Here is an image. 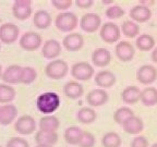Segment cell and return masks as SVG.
I'll use <instances>...</instances> for the list:
<instances>
[{
  "instance_id": "836d02e7",
  "label": "cell",
  "mask_w": 157,
  "mask_h": 147,
  "mask_svg": "<svg viewBox=\"0 0 157 147\" xmlns=\"http://www.w3.org/2000/svg\"><path fill=\"white\" fill-rule=\"evenodd\" d=\"M132 115H134V112L131 108L129 107H120L118 108L117 110L115 111L113 113V120L117 124L121 125L128 120V119H130Z\"/></svg>"
},
{
  "instance_id": "d590c367",
  "label": "cell",
  "mask_w": 157,
  "mask_h": 147,
  "mask_svg": "<svg viewBox=\"0 0 157 147\" xmlns=\"http://www.w3.org/2000/svg\"><path fill=\"white\" fill-rule=\"evenodd\" d=\"M96 144V138L93 133L88 131H83L81 136V140L78 143V147H94Z\"/></svg>"
},
{
  "instance_id": "1f68e13d",
  "label": "cell",
  "mask_w": 157,
  "mask_h": 147,
  "mask_svg": "<svg viewBox=\"0 0 157 147\" xmlns=\"http://www.w3.org/2000/svg\"><path fill=\"white\" fill-rule=\"evenodd\" d=\"M15 96H17V92L12 86L6 83L0 84V103L7 105L14 100Z\"/></svg>"
},
{
  "instance_id": "b9f144b4",
  "label": "cell",
  "mask_w": 157,
  "mask_h": 147,
  "mask_svg": "<svg viewBox=\"0 0 157 147\" xmlns=\"http://www.w3.org/2000/svg\"><path fill=\"white\" fill-rule=\"evenodd\" d=\"M151 59H152V61L154 62V63H157V47H155V48L153 49L152 55H151Z\"/></svg>"
},
{
  "instance_id": "3957f363",
  "label": "cell",
  "mask_w": 157,
  "mask_h": 147,
  "mask_svg": "<svg viewBox=\"0 0 157 147\" xmlns=\"http://www.w3.org/2000/svg\"><path fill=\"white\" fill-rule=\"evenodd\" d=\"M69 66L64 60L56 59L50 61L45 68V73L52 80H61L68 74Z\"/></svg>"
},
{
  "instance_id": "603a6c76",
  "label": "cell",
  "mask_w": 157,
  "mask_h": 147,
  "mask_svg": "<svg viewBox=\"0 0 157 147\" xmlns=\"http://www.w3.org/2000/svg\"><path fill=\"white\" fill-rule=\"evenodd\" d=\"M38 126L40 131L46 132H57V130L60 126V121L56 115H49L40 118L38 122Z\"/></svg>"
},
{
  "instance_id": "ac0fdd59",
  "label": "cell",
  "mask_w": 157,
  "mask_h": 147,
  "mask_svg": "<svg viewBox=\"0 0 157 147\" xmlns=\"http://www.w3.org/2000/svg\"><path fill=\"white\" fill-rule=\"evenodd\" d=\"M116 75L111 71L108 70H101L97 72L94 76L95 84L101 88H109L116 84Z\"/></svg>"
},
{
  "instance_id": "8992f818",
  "label": "cell",
  "mask_w": 157,
  "mask_h": 147,
  "mask_svg": "<svg viewBox=\"0 0 157 147\" xmlns=\"http://www.w3.org/2000/svg\"><path fill=\"white\" fill-rule=\"evenodd\" d=\"M94 66L86 61H80L71 66V75L76 81H88L94 76Z\"/></svg>"
},
{
  "instance_id": "484cf974",
  "label": "cell",
  "mask_w": 157,
  "mask_h": 147,
  "mask_svg": "<svg viewBox=\"0 0 157 147\" xmlns=\"http://www.w3.org/2000/svg\"><path fill=\"white\" fill-rule=\"evenodd\" d=\"M140 101L146 107H154L157 105V88L153 86L143 88L141 91Z\"/></svg>"
},
{
  "instance_id": "d4e9b609",
  "label": "cell",
  "mask_w": 157,
  "mask_h": 147,
  "mask_svg": "<svg viewBox=\"0 0 157 147\" xmlns=\"http://www.w3.org/2000/svg\"><path fill=\"white\" fill-rule=\"evenodd\" d=\"M63 93L70 99H78L81 98L84 94V88L78 82L71 81L64 84Z\"/></svg>"
},
{
  "instance_id": "f35d334b",
  "label": "cell",
  "mask_w": 157,
  "mask_h": 147,
  "mask_svg": "<svg viewBox=\"0 0 157 147\" xmlns=\"http://www.w3.org/2000/svg\"><path fill=\"white\" fill-rule=\"evenodd\" d=\"M6 147H29V144L23 137H11L7 142Z\"/></svg>"
},
{
  "instance_id": "83f0119b",
  "label": "cell",
  "mask_w": 157,
  "mask_h": 147,
  "mask_svg": "<svg viewBox=\"0 0 157 147\" xmlns=\"http://www.w3.org/2000/svg\"><path fill=\"white\" fill-rule=\"evenodd\" d=\"M59 138V135L57 132H46V131H40L35 133V142L36 144H44L54 146L57 144Z\"/></svg>"
},
{
  "instance_id": "7c38bea8",
  "label": "cell",
  "mask_w": 157,
  "mask_h": 147,
  "mask_svg": "<svg viewBox=\"0 0 157 147\" xmlns=\"http://www.w3.org/2000/svg\"><path fill=\"white\" fill-rule=\"evenodd\" d=\"M115 54H116V57H117L120 61L129 62L134 58L135 49L130 42L122 40V42H119L116 45Z\"/></svg>"
},
{
  "instance_id": "f1b7e54d",
  "label": "cell",
  "mask_w": 157,
  "mask_h": 147,
  "mask_svg": "<svg viewBox=\"0 0 157 147\" xmlns=\"http://www.w3.org/2000/svg\"><path fill=\"white\" fill-rule=\"evenodd\" d=\"M135 46L141 51H150L155 48V39L148 34H141L136 37Z\"/></svg>"
},
{
  "instance_id": "7bdbcfd3",
  "label": "cell",
  "mask_w": 157,
  "mask_h": 147,
  "mask_svg": "<svg viewBox=\"0 0 157 147\" xmlns=\"http://www.w3.org/2000/svg\"><path fill=\"white\" fill-rule=\"evenodd\" d=\"M101 2H103L104 5H110V3H113V0H103Z\"/></svg>"
},
{
  "instance_id": "bcb514c9",
  "label": "cell",
  "mask_w": 157,
  "mask_h": 147,
  "mask_svg": "<svg viewBox=\"0 0 157 147\" xmlns=\"http://www.w3.org/2000/svg\"><path fill=\"white\" fill-rule=\"evenodd\" d=\"M151 147H157V143H155V144H153Z\"/></svg>"
},
{
  "instance_id": "8fae6325",
  "label": "cell",
  "mask_w": 157,
  "mask_h": 147,
  "mask_svg": "<svg viewBox=\"0 0 157 147\" xmlns=\"http://www.w3.org/2000/svg\"><path fill=\"white\" fill-rule=\"evenodd\" d=\"M12 13L13 17L20 21L27 20L32 15V1L31 0H15L12 6Z\"/></svg>"
},
{
  "instance_id": "f6af8a7d",
  "label": "cell",
  "mask_w": 157,
  "mask_h": 147,
  "mask_svg": "<svg viewBox=\"0 0 157 147\" xmlns=\"http://www.w3.org/2000/svg\"><path fill=\"white\" fill-rule=\"evenodd\" d=\"M2 68H1V66H0V78H1V76H2Z\"/></svg>"
},
{
  "instance_id": "2e32d148",
  "label": "cell",
  "mask_w": 157,
  "mask_h": 147,
  "mask_svg": "<svg viewBox=\"0 0 157 147\" xmlns=\"http://www.w3.org/2000/svg\"><path fill=\"white\" fill-rule=\"evenodd\" d=\"M131 20L135 23H145L147 21H150L152 17V11L148 7L142 5L134 6L129 12Z\"/></svg>"
},
{
  "instance_id": "e0dca14e",
  "label": "cell",
  "mask_w": 157,
  "mask_h": 147,
  "mask_svg": "<svg viewBox=\"0 0 157 147\" xmlns=\"http://www.w3.org/2000/svg\"><path fill=\"white\" fill-rule=\"evenodd\" d=\"M23 66H17V64H12L6 68V70L2 72V81L6 84H20L21 83V74H22Z\"/></svg>"
},
{
  "instance_id": "cb8c5ba5",
  "label": "cell",
  "mask_w": 157,
  "mask_h": 147,
  "mask_svg": "<svg viewBox=\"0 0 157 147\" xmlns=\"http://www.w3.org/2000/svg\"><path fill=\"white\" fill-rule=\"evenodd\" d=\"M52 23V15L49 14V12L45 11V10H38L36 11L33 17V24L36 28L39 29H47Z\"/></svg>"
},
{
  "instance_id": "5b68a950",
  "label": "cell",
  "mask_w": 157,
  "mask_h": 147,
  "mask_svg": "<svg viewBox=\"0 0 157 147\" xmlns=\"http://www.w3.org/2000/svg\"><path fill=\"white\" fill-rule=\"evenodd\" d=\"M19 44L26 51H35L43 46V38L36 32H26L20 37Z\"/></svg>"
},
{
  "instance_id": "4fadbf2b",
  "label": "cell",
  "mask_w": 157,
  "mask_h": 147,
  "mask_svg": "<svg viewBox=\"0 0 157 147\" xmlns=\"http://www.w3.org/2000/svg\"><path fill=\"white\" fill-rule=\"evenodd\" d=\"M109 99L108 93L105 89L97 88V89H92L90 93L86 95V103L91 108L94 107H101L104 106Z\"/></svg>"
},
{
  "instance_id": "c3c4849f",
  "label": "cell",
  "mask_w": 157,
  "mask_h": 147,
  "mask_svg": "<svg viewBox=\"0 0 157 147\" xmlns=\"http://www.w3.org/2000/svg\"><path fill=\"white\" fill-rule=\"evenodd\" d=\"M0 147H2V146H1V145H0Z\"/></svg>"
},
{
  "instance_id": "60d3db41",
  "label": "cell",
  "mask_w": 157,
  "mask_h": 147,
  "mask_svg": "<svg viewBox=\"0 0 157 147\" xmlns=\"http://www.w3.org/2000/svg\"><path fill=\"white\" fill-rule=\"evenodd\" d=\"M75 5L80 9H88L94 5L93 0H76Z\"/></svg>"
},
{
  "instance_id": "9a60e30c",
  "label": "cell",
  "mask_w": 157,
  "mask_h": 147,
  "mask_svg": "<svg viewBox=\"0 0 157 147\" xmlns=\"http://www.w3.org/2000/svg\"><path fill=\"white\" fill-rule=\"evenodd\" d=\"M62 46L68 50V51H78L81 50L84 46V38L81 34L78 33H70L66 35L62 40Z\"/></svg>"
},
{
  "instance_id": "30bf717a",
  "label": "cell",
  "mask_w": 157,
  "mask_h": 147,
  "mask_svg": "<svg viewBox=\"0 0 157 147\" xmlns=\"http://www.w3.org/2000/svg\"><path fill=\"white\" fill-rule=\"evenodd\" d=\"M136 80L143 85H150L157 80V69L152 64L141 66L136 71Z\"/></svg>"
},
{
  "instance_id": "4dcf8cb0",
  "label": "cell",
  "mask_w": 157,
  "mask_h": 147,
  "mask_svg": "<svg viewBox=\"0 0 157 147\" xmlns=\"http://www.w3.org/2000/svg\"><path fill=\"white\" fill-rule=\"evenodd\" d=\"M121 33L128 38H135L140 35V26L132 20H125L123 21L122 25L120 27Z\"/></svg>"
},
{
  "instance_id": "e575fe53",
  "label": "cell",
  "mask_w": 157,
  "mask_h": 147,
  "mask_svg": "<svg viewBox=\"0 0 157 147\" xmlns=\"http://www.w3.org/2000/svg\"><path fill=\"white\" fill-rule=\"evenodd\" d=\"M37 71L33 66H23L22 74H21V84L29 85L36 80Z\"/></svg>"
},
{
  "instance_id": "74e56055",
  "label": "cell",
  "mask_w": 157,
  "mask_h": 147,
  "mask_svg": "<svg viewBox=\"0 0 157 147\" xmlns=\"http://www.w3.org/2000/svg\"><path fill=\"white\" fill-rule=\"evenodd\" d=\"M50 2L57 10L62 11V12H66L67 10L70 9L73 5L72 0H52Z\"/></svg>"
},
{
  "instance_id": "ffe728a7",
  "label": "cell",
  "mask_w": 157,
  "mask_h": 147,
  "mask_svg": "<svg viewBox=\"0 0 157 147\" xmlns=\"http://www.w3.org/2000/svg\"><path fill=\"white\" fill-rule=\"evenodd\" d=\"M17 115V109L12 104L0 106V124L8 125L15 120Z\"/></svg>"
},
{
  "instance_id": "5bb4252c",
  "label": "cell",
  "mask_w": 157,
  "mask_h": 147,
  "mask_svg": "<svg viewBox=\"0 0 157 147\" xmlns=\"http://www.w3.org/2000/svg\"><path fill=\"white\" fill-rule=\"evenodd\" d=\"M62 50L61 44L56 39H48L42 46V56L49 60H56Z\"/></svg>"
},
{
  "instance_id": "277c9868",
  "label": "cell",
  "mask_w": 157,
  "mask_h": 147,
  "mask_svg": "<svg viewBox=\"0 0 157 147\" xmlns=\"http://www.w3.org/2000/svg\"><path fill=\"white\" fill-rule=\"evenodd\" d=\"M99 36L103 42L107 44H113L120 39L121 29L116 23L106 22L99 28Z\"/></svg>"
},
{
  "instance_id": "ba28073f",
  "label": "cell",
  "mask_w": 157,
  "mask_h": 147,
  "mask_svg": "<svg viewBox=\"0 0 157 147\" xmlns=\"http://www.w3.org/2000/svg\"><path fill=\"white\" fill-rule=\"evenodd\" d=\"M20 29L14 23H3L0 26V43L3 44H13L17 40Z\"/></svg>"
},
{
  "instance_id": "6da1fadb",
  "label": "cell",
  "mask_w": 157,
  "mask_h": 147,
  "mask_svg": "<svg viewBox=\"0 0 157 147\" xmlns=\"http://www.w3.org/2000/svg\"><path fill=\"white\" fill-rule=\"evenodd\" d=\"M60 103L61 100L58 94L54 92H46L37 97L36 107L39 112L49 115L58 110V108L60 107Z\"/></svg>"
},
{
  "instance_id": "d6a6232c",
  "label": "cell",
  "mask_w": 157,
  "mask_h": 147,
  "mask_svg": "<svg viewBox=\"0 0 157 147\" xmlns=\"http://www.w3.org/2000/svg\"><path fill=\"white\" fill-rule=\"evenodd\" d=\"M121 137L116 132H107L101 137V145L103 147H120Z\"/></svg>"
},
{
  "instance_id": "44dd1931",
  "label": "cell",
  "mask_w": 157,
  "mask_h": 147,
  "mask_svg": "<svg viewBox=\"0 0 157 147\" xmlns=\"http://www.w3.org/2000/svg\"><path fill=\"white\" fill-rule=\"evenodd\" d=\"M122 129L125 133L131 135L140 134L144 129V122L140 117L132 115L122 124Z\"/></svg>"
},
{
  "instance_id": "52a82bcc",
  "label": "cell",
  "mask_w": 157,
  "mask_h": 147,
  "mask_svg": "<svg viewBox=\"0 0 157 147\" xmlns=\"http://www.w3.org/2000/svg\"><path fill=\"white\" fill-rule=\"evenodd\" d=\"M101 26V19L94 12H87L80 20V27L86 33H94Z\"/></svg>"
},
{
  "instance_id": "ab89813d",
  "label": "cell",
  "mask_w": 157,
  "mask_h": 147,
  "mask_svg": "<svg viewBox=\"0 0 157 147\" xmlns=\"http://www.w3.org/2000/svg\"><path fill=\"white\" fill-rule=\"evenodd\" d=\"M131 147H148L150 144H148V140H147L145 136H135L132 141H131Z\"/></svg>"
},
{
  "instance_id": "d6986e66",
  "label": "cell",
  "mask_w": 157,
  "mask_h": 147,
  "mask_svg": "<svg viewBox=\"0 0 157 147\" xmlns=\"http://www.w3.org/2000/svg\"><path fill=\"white\" fill-rule=\"evenodd\" d=\"M111 61V54L106 48H96L92 54V62L98 68L107 66Z\"/></svg>"
},
{
  "instance_id": "4316f807",
  "label": "cell",
  "mask_w": 157,
  "mask_h": 147,
  "mask_svg": "<svg viewBox=\"0 0 157 147\" xmlns=\"http://www.w3.org/2000/svg\"><path fill=\"white\" fill-rule=\"evenodd\" d=\"M97 119V113L94 110V108L91 107H83L78 109L76 112V120L83 124H92Z\"/></svg>"
},
{
  "instance_id": "9c48e42d",
  "label": "cell",
  "mask_w": 157,
  "mask_h": 147,
  "mask_svg": "<svg viewBox=\"0 0 157 147\" xmlns=\"http://www.w3.org/2000/svg\"><path fill=\"white\" fill-rule=\"evenodd\" d=\"M14 130L22 135H29L36 130V121L32 115H24L17 118L14 123Z\"/></svg>"
},
{
  "instance_id": "ee69618b",
  "label": "cell",
  "mask_w": 157,
  "mask_h": 147,
  "mask_svg": "<svg viewBox=\"0 0 157 147\" xmlns=\"http://www.w3.org/2000/svg\"><path fill=\"white\" fill-rule=\"evenodd\" d=\"M35 147H52V146H50V145H44V144H36Z\"/></svg>"
},
{
  "instance_id": "8d00e7d4",
  "label": "cell",
  "mask_w": 157,
  "mask_h": 147,
  "mask_svg": "<svg viewBox=\"0 0 157 147\" xmlns=\"http://www.w3.org/2000/svg\"><path fill=\"white\" fill-rule=\"evenodd\" d=\"M124 15V10L119 6H110L106 10V17L110 20L121 19Z\"/></svg>"
},
{
  "instance_id": "7402d4cb",
  "label": "cell",
  "mask_w": 157,
  "mask_h": 147,
  "mask_svg": "<svg viewBox=\"0 0 157 147\" xmlns=\"http://www.w3.org/2000/svg\"><path fill=\"white\" fill-rule=\"evenodd\" d=\"M141 89L137 86L131 85L127 87L121 92V99L127 105H134V104L140 101Z\"/></svg>"
},
{
  "instance_id": "7dc6e473",
  "label": "cell",
  "mask_w": 157,
  "mask_h": 147,
  "mask_svg": "<svg viewBox=\"0 0 157 147\" xmlns=\"http://www.w3.org/2000/svg\"><path fill=\"white\" fill-rule=\"evenodd\" d=\"M0 49H1V43H0Z\"/></svg>"
},
{
  "instance_id": "f546056e",
  "label": "cell",
  "mask_w": 157,
  "mask_h": 147,
  "mask_svg": "<svg viewBox=\"0 0 157 147\" xmlns=\"http://www.w3.org/2000/svg\"><path fill=\"white\" fill-rule=\"evenodd\" d=\"M83 130L78 126H69L64 131V141L70 145H78Z\"/></svg>"
},
{
  "instance_id": "7a4b0ae2",
  "label": "cell",
  "mask_w": 157,
  "mask_h": 147,
  "mask_svg": "<svg viewBox=\"0 0 157 147\" xmlns=\"http://www.w3.org/2000/svg\"><path fill=\"white\" fill-rule=\"evenodd\" d=\"M55 25L59 31L70 33L78 27V19L73 12H60L55 19Z\"/></svg>"
}]
</instances>
